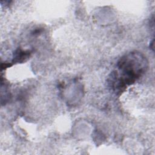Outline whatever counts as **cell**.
Wrapping results in <instances>:
<instances>
[{
  "label": "cell",
  "instance_id": "1",
  "mask_svg": "<svg viewBox=\"0 0 155 155\" xmlns=\"http://www.w3.org/2000/svg\"><path fill=\"white\" fill-rule=\"evenodd\" d=\"M117 67L119 72L116 71L111 74L110 83L113 90L122 91L146 71L148 61L141 53L133 51L120 58Z\"/></svg>",
  "mask_w": 155,
  "mask_h": 155
},
{
  "label": "cell",
  "instance_id": "2",
  "mask_svg": "<svg viewBox=\"0 0 155 155\" xmlns=\"http://www.w3.org/2000/svg\"><path fill=\"white\" fill-rule=\"evenodd\" d=\"M28 55H29V52L23 51L21 50H18L15 53L14 59H15V60H16L17 61H20L21 60L24 61L25 58H27V56Z\"/></svg>",
  "mask_w": 155,
  "mask_h": 155
}]
</instances>
